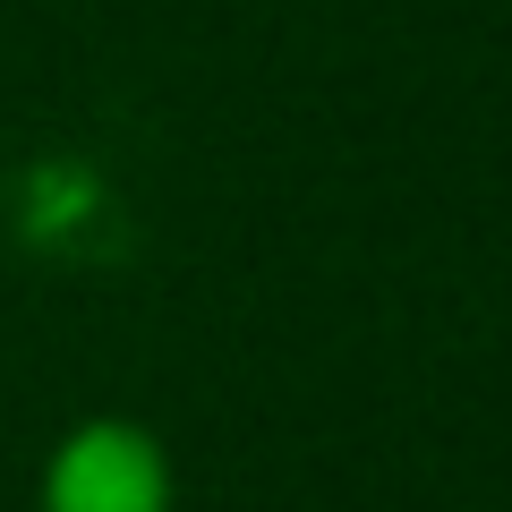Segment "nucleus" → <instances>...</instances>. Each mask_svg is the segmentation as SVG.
I'll return each mask as SVG.
<instances>
[{
    "instance_id": "obj_1",
    "label": "nucleus",
    "mask_w": 512,
    "mask_h": 512,
    "mask_svg": "<svg viewBox=\"0 0 512 512\" xmlns=\"http://www.w3.org/2000/svg\"><path fill=\"white\" fill-rule=\"evenodd\" d=\"M180 478L154 427L137 419H77L35 478V512H171Z\"/></svg>"
}]
</instances>
